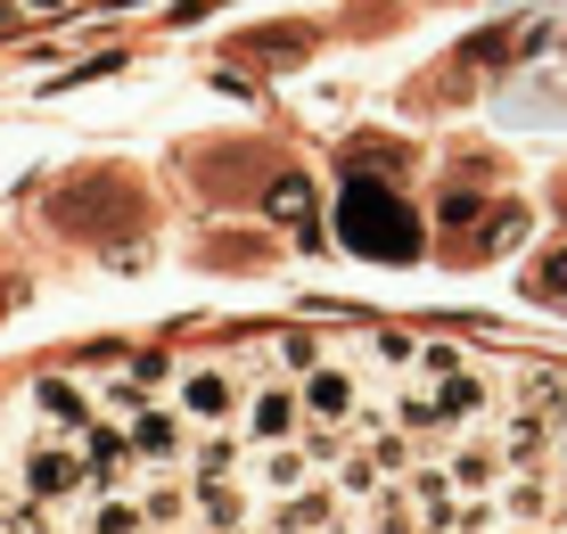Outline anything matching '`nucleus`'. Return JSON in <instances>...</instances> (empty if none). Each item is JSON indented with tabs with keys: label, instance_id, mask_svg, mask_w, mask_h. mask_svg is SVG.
Listing matches in <instances>:
<instances>
[{
	"label": "nucleus",
	"instance_id": "obj_1",
	"mask_svg": "<svg viewBox=\"0 0 567 534\" xmlns=\"http://www.w3.org/2000/svg\"><path fill=\"white\" fill-rule=\"evenodd\" d=\"M338 239L354 255H370V264H412V255H420V214L403 206L386 182H346Z\"/></svg>",
	"mask_w": 567,
	"mask_h": 534
},
{
	"label": "nucleus",
	"instance_id": "obj_2",
	"mask_svg": "<svg viewBox=\"0 0 567 534\" xmlns=\"http://www.w3.org/2000/svg\"><path fill=\"white\" fill-rule=\"evenodd\" d=\"M173 411H182L189 428H239V411H247L239 362H189L182 379H173Z\"/></svg>",
	"mask_w": 567,
	"mask_h": 534
},
{
	"label": "nucleus",
	"instance_id": "obj_3",
	"mask_svg": "<svg viewBox=\"0 0 567 534\" xmlns=\"http://www.w3.org/2000/svg\"><path fill=\"white\" fill-rule=\"evenodd\" d=\"M25 493H33V502H50V510H74L91 493L83 444H74V437H42V444L25 452Z\"/></svg>",
	"mask_w": 567,
	"mask_h": 534
},
{
	"label": "nucleus",
	"instance_id": "obj_4",
	"mask_svg": "<svg viewBox=\"0 0 567 534\" xmlns=\"http://www.w3.org/2000/svg\"><path fill=\"white\" fill-rule=\"evenodd\" d=\"M297 394H305V420H321V428H354L362 411H370V394H362V379L338 362V353H321V362L297 379Z\"/></svg>",
	"mask_w": 567,
	"mask_h": 534
},
{
	"label": "nucleus",
	"instance_id": "obj_5",
	"mask_svg": "<svg viewBox=\"0 0 567 534\" xmlns=\"http://www.w3.org/2000/svg\"><path fill=\"white\" fill-rule=\"evenodd\" d=\"M239 428H247V444H297L305 437V394L297 379H256L247 387V411H239Z\"/></svg>",
	"mask_w": 567,
	"mask_h": 534
},
{
	"label": "nucleus",
	"instance_id": "obj_6",
	"mask_svg": "<svg viewBox=\"0 0 567 534\" xmlns=\"http://www.w3.org/2000/svg\"><path fill=\"white\" fill-rule=\"evenodd\" d=\"M132 452H141V469H182L189 452V420L173 403H148L141 420H132Z\"/></svg>",
	"mask_w": 567,
	"mask_h": 534
},
{
	"label": "nucleus",
	"instance_id": "obj_7",
	"mask_svg": "<svg viewBox=\"0 0 567 534\" xmlns=\"http://www.w3.org/2000/svg\"><path fill=\"white\" fill-rule=\"evenodd\" d=\"M33 411H42L50 437H83V428L100 420V403H91L74 379H42V387H33Z\"/></svg>",
	"mask_w": 567,
	"mask_h": 534
},
{
	"label": "nucleus",
	"instance_id": "obj_8",
	"mask_svg": "<svg viewBox=\"0 0 567 534\" xmlns=\"http://www.w3.org/2000/svg\"><path fill=\"white\" fill-rule=\"evenodd\" d=\"M329 518H338V493L312 477V485H297V493H280V510H271V534H312V526H329Z\"/></svg>",
	"mask_w": 567,
	"mask_h": 534
},
{
	"label": "nucleus",
	"instance_id": "obj_9",
	"mask_svg": "<svg viewBox=\"0 0 567 534\" xmlns=\"http://www.w3.org/2000/svg\"><path fill=\"white\" fill-rule=\"evenodd\" d=\"M362 362H379L386 379H412L420 370V338L412 329H362Z\"/></svg>",
	"mask_w": 567,
	"mask_h": 534
},
{
	"label": "nucleus",
	"instance_id": "obj_10",
	"mask_svg": "<svg viewBox=\"0 0 567 534\" xmlns=\"http://www.w3.org/2000/svg\"><path fill=\"white\" fill-rule=\"evenodd\" d=\"M321 353H329V346L312 338V329H271V338H264V362L280 370V379H305V370L321 362Z\"/></svg>",
	"mask_w": 567,
	"mask_h": 534
},
{
	"label": "nucleus",
	"instance_id": "obj_11",
	"mask_svg": "<svg viewBox=\"0 0 567 534\" xmlns=\"http://www.w3.org/2000/svg\"><path fill=\"white\" fill-rule=\"evenodd\" d=\"M312 50V33L305 25H280V33H247L239 58H264V66H297V58Z\"/></svg>",
	"mask_w": 567,
	"mask_h": 534
},
{
	"label": "nucleus",
	"instance_id": "obj_12",
	"mask_svg": "<svg viewBox=\"0 0 567 534\" xmlns=\"http://www.w3.org/2000/svg\"><path fill=\"white\" fill-rule=\"evenodd\" d=\"M264 214H271V223H288V230H305L312 223V189L305 182H271V206Z\"/></svg>",
	"mask_w": 567,
	"mask_h": 534
},
{
	"label": "nucleus",
	"instance_id": "obj_13",
	"mask_svg": "<svg viewBox=\"0 0 567 534\" xmlns=\"http://www.w3.org/2000/svg\"><path fill=\"white\" fill-rule=\"evenodd\" d=\"M526 239V214L518 206H494L485 214V230H477V255H502V247H518Z\"/></svg>",
	"mask_w": 567,
	"mask_h": 534
},
{
	"label": "nucleus",
	"instance_id": "obj_14",
	"mask_svg": "<svg viewBox=\"0 0 567 534\" xmlns=\"http://www.w3.org/2000/svg\"><path fill=\"white\" fill-rule=\"evenodd\" d=\"M535 296H551V305H567V247H559L551 264L535 271Z\"/></svg>",
	"mask_w": 567,
	"mask_h": 534
},
{
	"label": "nucleus",
	"instance_id": "obj_15",
	"mask_svg": "<svg viewBox=\"0 0 567 534\" xmlns=\"http://www.w3.org/2000/svg\"><path fill=\"white\" fill-rule=\"evenodd\" d=\"M17 25H25V0H0V42H9Z\"/></svg>",
	"mask_w": 567,
	"mask_h": 534
},
{
	"label": "nucleus",
	"instance_id": "obj_16",
	"mask_svg": "<svg viewBox=\"0 0 567 534\" xmlns=\"http://www.w3.org/2000/svg\"><path fill=\"white\" fill-rule=\"evenodd\" d=\"M74 0H25V17H66Z\"/></svg>",
	"mask_w": 567,
	"mask_h": 534
},
{
	"label": "nucleus",
	"instance_id": "obj_17",
	"mask_svg": "<svg viewBox=\"0 0 567 534\" xmlns=\"http://www.w3.org/2000/svg\"><path fill=\"white\" fill-rule=\"evenodd\" d=\"M559 477H567V428H559Z\"/></svg>",
	"mask_w": 567,
	"mask_h": 534
},
{
	"label": "nucleus",
	"instance_id": "obj_18",
	"mask_svg": "<svg viewBox=\"0 0 567 534\" xmlns=\"http://www.w3.org/2000/svg\"><path fill=\"white\" fill-rule=\"evenodd\" d=\"M0 534H9V526H0Z\"/></svg>",
	"mask_w": 567,
	"mask_h": 534
}]
</instances>
